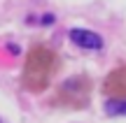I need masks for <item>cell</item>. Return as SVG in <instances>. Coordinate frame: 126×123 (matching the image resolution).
Returning a JSON list of instances; mask_svg holds the SVG:
<instances>
[{"label": "cell", "mask_w": 126, "mask_h": 123, "mask_svg": "<svg viewBox=\"0 0 126 123\" xmlns=\"http://www.w3.org/2000/svg\"><path fill=\"white\" fill-rule=\"evenodd\" d=\"M54 67V54L45 46H35L28 56V67H26V79H28V86L35 81V88H45L47 79H49V72Z\"/></svg>", "instance_id": "1"}, {"label": "cell", "mask_w": 126, "mask_h": 123, "mask_svg": "<svg viewBox=\"0 0 126 123\" xmlns=\"http://www.w3.org/2000/svg\"><path fill=\"white\" fill-rule=\"evenodd\" d=\"M70 40L75 42L77 46H82V49H100V46H103L100 35H96V33H91V30H84V28H72L70 30Z\"/></svg>", "instance_id": "2"}, {"label": "cell", "mask_w": 126, "mask_h": 123, "mask_svg": "<svg viewBox=\"0 0 126 123\" xmlns=\"http://www.w3.org/2000/svg\"><path fill=\"white\" fill-rule=\"evenodd\" d=\"M105 88H108V91H112V88H114V95L126 100V67H122V70H117V72L110 74Z\"/></svg>", "instance_id": "3"}, {"label": "cell", "mask_w": 126, "mask_h": 123, "mask_svg": "<svg viewBox=\"0 0 126 123\" xmlns=\"http://www.w3.org/2000/svg\"><path fill=\"white\" fill-rule=\"evenodd\" d=\"M105 112L110 116H126V100H122V98L108 100L105 102Z\"/></svg>", "instance_id": "4"}]
</instances>
